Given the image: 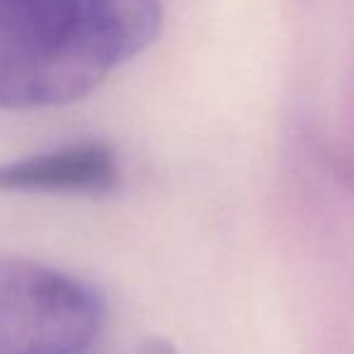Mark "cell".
Wrapping results in <instances>:
<instances>
[{
	"label": "cell",
	"instance_id": "cell-1",
	"mask_svg": "<svg viewBox=\"0 0 354 354\" xmlns=\"http://www.w3.org/2000/svg\"><path fill=\"white\" fill-rule=\"evenodd\" d=\"M158 30V0H0V107L75 102Z\"/></svg>",
	"mask_w": 354,
	"mask_h": 354
},
{
	"label": "cell",
	"instance_id": "cell-2",
	"mask_svg": "<svg viewBox=\"0 0 354 354\" xmlns=\"http://www.w3.org/2000/svg\"><path fill=\"white\" fill-rule=\"evenodd\" d=\"M104 320L93 284L25 257H0V354H83Z\"/></svg>",
	"mask_w": 354,
	"mask_h": 354
},
{
	"label": "cell",
	"instance_id": "cell-3",
	"mask_svg": "<svg viewBox=\"0 0 354 354\" xmlns=\"http://www.w3.org/2000/svg\"><path fill=\"white\" fill-rule=\"evenodd\" d=\"M119 185V160L107 143L83 141L0 162L3 192L107 194Z\"/></svg>",
	"mask_w": 354,
	"mask_h": 354
},
{
	"label": "cell",
	"instance_id": "cell-4",
	"mask_svg": "<svg viewBox=\"0 0 354 354\" xmlns=\"http://www.w3.org/2000/svg\"><path fill=\"white\" fill-rule=\"evenodd\" d=\"M136 354H177V352H175V347L167 342V339L148 337V339H143V342L136 347Z\"/></svg>",
	"mask_w": 354,
	"mask_h": 354
}]
</instances>
